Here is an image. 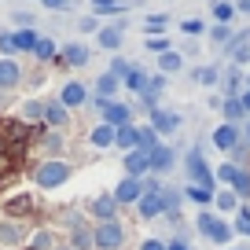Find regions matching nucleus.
<instances>
[{
    "label": "nucleus",
    "instance_id": "1",
    "mask_svg": "<svg viewBox=\"0 0 250 250\" xmlns=\"http://www.w3.org/2000/svg\"><path fill=\"white\" fill-rule=\"evenodd\" d=\"M125 243V228L118 221H100L92 232V247H103V250H122Z\"/></svg>",
    "mask_w": 250,
    "mask_h": 250
},
{
    "label": "nucleus",
    "instance_id": "2",
    "mask_svg": "<svg viewBox=\"0 0 250 250\" xmlns=\"http://www.w3.org/2000/svg\"><path fill=\"white\" fill-rule=\"evenodd\" d=\"M195 225H199V232H203L206 239L221 243V247H225V243L232 239V225H228L225 217H213V213H199V217H195Z\"/></svg>",
    "mask_w": 250,
    "mask_h": 250
},
{
    "label": "nucleus",
    "instance_id": "3",
    "mask_svg": "<svg viewBox=\"0 0 250 250\" xmlns=\"http://www.w3.org/2000/svg\"><path fill=\"white\" fill-rule=\"evenodd\" d=\"M66 180H70V166L59 162V158H52V162H44L37 169V184L41 188H59V184H66Z\"/></svg>",
    "mask_w": 250,
    "mask_h": 250
},
{
    "label": "nucleus",
    "instance_id": "4",
    "mask_svg": "<svg viewBox=\"0 0 250 250\" xmlns=\"http://www.w3.org/2000/svg\"><path fill=\"white\" fill-rule=\"evenodd\" d=\"M188 177H191V184H199V188H213V173H210V166L203 162L199 151L188 155Z\"/></svg>",
    "mask_w": 250,
    "mask_h": 250
},
{
    "label": "nucleus",
    "instance_id": "5",
    "mask_svg": "<svg viewBox=\"0 0 250 250\" xmlns=\"http://www.w3.org/2000/svg\"><path fill=\"white\" fill-rule=\"evenodd\" d=\"M100 110H103V125H110V129H122V125H129V107H125V103L103 100Z\"/></svg>",
    "mask_w": 250,
    "mask_h": 250
},
{
    "label": "nucleus",
    "instance_id": "6",
    "mask_svg": "<svg viewBox=\"0 0 250 250\" xmlns=\"http://www.w3.org/2000/svg\"><path fill=\"white\" fill-rule=\"evenodd\" d=\"M136 210H140V217H158V213L166 210L162 206V191H158V188H144V195L136 199Z\"/></svg>",
    "mask_w": 250,
    "mask_h": 250
},
{
    "label": "nucleus",
    "instance_id": "7",
    "mask_svg": "<svg viewBox=\"0 0 250 250\" xmlns=\"http://www.w3.org/2000/svg\"><path fill=\"white\" fill-rule=\"evenodd\" d=\"M144 195V180L140 177H122V184L114 188V203H136Z\"/></svg>",
    "mask_w": 250,
    "mask_h": 250
},
{
    "label": "nucleus",
    "instance_id": "8",
    "mask_svg": "<svg viewBox=\"0 0 250 250\" xmlns=\"http://www.w3.org/2000/svg\"><path fill=\"white\" fill-rule=\"evenodd\" d=\"M213 147L217 151H235L239 147V129H235L232 122L217 125V129H213Z\"/></svg>",
    "mask_w": 250,
    "mask_h": 250
},
{
    "label": "nucleus",
    "instance_id": "9",
    "mask_svg": "<svg viewBox=\"0 0 250 250\" xmlns=\"http://www.w3.org/2000/svg\"><path fill=\"white\" fill-rule=\"evenodd\" d=\"M59 103H62L66 110H70V107H85V103H88V88L81 85V81H70V85H62Z\"/></svg>",
    "mask_w": 250,
    "mask_h": 250
},
{
    "label": "nucleus",
    "instance_id": "10",
    "mask_svg": "<svg viewBox=\"0 0 250 250\" xmlns=\"http://www.w3.org/2000/svg\"><path fill=\"white\" fill-rule=\"evenodd\" d=\"M173 162H177V155H173L169 147H151L147 151V169H155V173H166V169H173Z\"/></svg>",
    "mask_w": 250,
    "mask_h": 250
},
{
    "label": "nucleus",
    "instance_id": "11",
    "mask_svg": "<svg viewBox=\"0 0 250 250\" xmlns=\"http://www.w3.org/2000/svg\"><path fill=\"white\" fill-rule=\"evenodd\" d=\"M177 125H180V114L162 110V107H151V129H155V133H173Z\"/></svg>",
    "mask_w": 250,
    "mask_h": 250
},
{
    "label": "nucleus",
    "instance_id": "12",
    "mask_svg": "<svg viewBox=\"0 0 250 250\" xmlns=\"http://www.w3.org/2000/svg\"><path fill=\"white\" fill-rule=\"evenodd\" d=\"M22 81V66L15 59H0V88H15Z\"/></svg>",
    "mask_w": 250,
    "mask_h": 250
},
{
    "label": "nucleus",
    "instance_id": "13",
    "mask_svg": "<svg viewBox=\"0 0 250 250\" xmlns=\"http://www.w3.org/2000/svg\"><path fill=\"white\" fill-rule=\"evenodd\" d=\"M144 173H147V151L133 147L125 155V177H144Z\"/></svg>",
    "mask_w": 250,
    "mask_h": 250
},
{
    "label": "nucleus",
    "instance_id": "14",
    "mask_svg": "<svg viewBox=\"0 0 250 250\" xmlns=\"http://www.w3.org/2000/svg\"><path fill=\"white\" fill-rule=\"evenodd\" d=\"M96 41H100V48H107V52H118V48H122V26H103V30H96Z\"/></svg>",
    "mask_w": 250,
    "mask_h": 250
},
{
    "label": "nucleus",
    "instance_id": "15",
    "mask_svg": "<svg viewBox=\"0 0 250 250\" xmlns=\"http://www.w3.org/2000/svg\"><path fill=\"white\" fill-rule=\"evenodd\" d=\"M26 239V225H15V221H4L0 225V243L4 247H15V243Z\"/></svg>",
    "mask_w": 250,
    "mask_h": 250
},
{
    "label": "nucleus",
    "instance_id": "16",
    "mask_svg": "<svg viewBox=\"0 0 250 250\" xmlns=\"http://www.w3.org/2000/svg\"><path fill=\"white\" fill-rule=\"evenodd\" d=\"M213 206H217L221 217H225V213H235V210H239V199H235L232 188H225V191H217V195H213Z\"/></svg>",
    "mask_w": 250,
    "mask_h": 250
},
{
    "label": "nucleus",
    "instance_id": "17",
    "mask_svg": "<svg viewBox=\"0 0 250 250\" xmlns=\"http://www.w3.org/2000/svg\"><path fill=\"white\" fill-rule=\"evenodd\" d=\"M62 59L70 62V66H85V62H88V48L74 41V44H66V48H62Z\"/></svg>",
    "mask_w": 250,
    "mask_h": 250
},
{
    "label": "nucleus",
    "instance_id": "18",
    "mask_svg": "<svg viewBox=\"0 0 250 250\" xmlns=\"http://www.w3.org/2000/svg\"><path fill=\"white\" fill-rule=\"evenodd\" d=\"M180 66H184V59H180V52H173V48L158 55V70H162V74H177Z\"/></svg>",
    "mask_w": 250,
    "mask_h": 250
},
{
    "label": "nucleus",
    "instance_id": "19",
    "mask_svg": "<svg viewBox=\"0 0 250 250\" xmlns=\"http://www.w3.org/2000/svg\"><path fill=\"white\" fill-rule=\"evenodd\" d=\"M41 118H44L48 125H66V118H70V114H66L62 103H44V114H41Z\"/></svg>",
    "mask_w": 250,
    "mask_h": 250
},
{
    "label": "nucleus",
    "instance_id": "20",
    "mask_svg": "<svg viewBox=\"0 0 250 250\" xmlns=\"http://www.w3.org/2000/svg\"><path fill=\"white\" fill-rule=\"evenodd\" d=\"M88 140H92V147H114V129L110 125H96Z\"/></svg>",
    "mask_w": 250,
    "mask_h": 250
},
{
    "label": "nucleus",
    "instance_id": "21",
    "mask_svg": "<svg viewBox=\"0 0 250 250\" xmlns=\"http://www.w3.org/2000/svg\"><path fill=\"white\" fill-rule=\"evenodd\" d=\"M114 144L125 151H133L136 147V125H122V129H114Z\"/></svg>",
    "mask_w": 250,
    "mask_h": 250
},
{
    "label": "nucleus",
    "instance_id": "22",
    "mask_svg": "<svg viewBox=\"0 0 250 250\" xmlns=\"http://www.w3.org/2000/svg\"><path fill=\"white\" fill-rule=\"evenodd\" d=\"M125 88H129V92H140V96H144V88H147V74L133 66V70L125 74Z\"/></svg>",
    "mask_w": 250,
    "mask_h": 250
},
{
    "label": "nucleus",
    "instance_id": "23",
    "mask_svg": "<svg viewBox=\"0 0 250 250\" xmlns=\"http://www.w3.org/2000/svg\"><path fill=\"white\" fill-rule=\"evenodd\" d=\"M136 147H140V151H151V147H158V133L151 129V125L136 129Z\"/></svg>",
    "mask_w": 250,
    "mask_h": 250
},
{
    "label": "nucleus",
    "instance_id": "24",
    "mask_svg": "<svg viewBox=\"0 0 250 250\" xmlns=\"http://www.w3.org/2000/svg\"><path fill=\"white\" fill-rule=\"evenodd\" d=\"M11 41H15V52H33L37 33H33V30H19V33H11Z\"/></svg>",
    "mask_w": 250,
    "mask_h": 250
},
{
    "label": "nucleus",
    "instance_id": "25",
    "mask_svg": "<svg viewBox=\"0 0 250 250\" xmlns=\"http://www.w3.org/2000/svg\"><path fill=\"white\" fill-rule=\"evenodd\" d=\"M114 210H118L114 199H96V203H92V213H96L100 221H114Z\"/></svg>",
    "mask_w": 250,
    "mask_h": 250
},
{
    "label": "nucleus",
    "instance_id": "26",
    "mask_svg": "<svg viewBox=\"0 0 250 250\" xmlns=\"http://www.w3.org/2000/svg\"><path fill=\"white\" fill-rule=\"evenodd\" d=\"M188 203H199V206H206V203H213V191L210 188H199V184H188Z\"/></svg>",
    "mask_w": 250,
    "mask_h": 250
},
{
    "label": "nucleus",
    "instance_id": "27",
    "mask_svg": "<svg viewBox=\"0 0 250 250\" xmlns=\"http://www.w3.org/2000/svg\"><path fill=\"white\" fill-rule=\"evenodd\" d=\"M232 232H239V235H250V206H239V210L232 213Z\"/></svg>",
    "mask_w": 250,
    "mask_h": 250
},
{
    "label": "nucleus",
    "instance_id": "28",
    "mask_svg": "<svg viewBox=\"0 0 250 250\" xmlns=\"http://www.w3.org/2000/svg\"><path fill=\"white\" fill-rule=\"evenodd\" d=\"M118 85H122V81H118V78H114V74H103V78H100V81H96V92H100V96H103V100H110V96H114V92H118Z\"/></svg>",
    "mask_w": 250,
    "mask_h": 250
},
{
    "label": "nucleus",
    "instance_id": "29",
    "mask_svg": "<svg viewBox=\"0 0 250 250\" xmlns=\"http://www.w3.org/2000/svg\"><path fill=\"white\" fill-rule=\"evenodd\" d=\"M213 19H217L221 26H228L235 19V4H228V0H217V4H213Z\"/></svg>",
    "mask_w": 250,
    "mask_h": 250
},
{
    "label": "nucleus",
    "instance_id": "30",
    "mask_svg": "<svg viewBox=\"0 0 250 250\" xmlns=\"http://www.w3.org/2000/svg\"><path fill=\"white\" fill-rule=\"evenodd\" d=\"M55 48H59V44H55L52 37H37V44H33V55H37V59H52Z\"/></svg>",
    "mask_w": 250,
    "mask_h": 250
},
{
    "label": "nucleus",
    "instance_id": "31",
    "mask_svg": "<svg viewBox=\"0 0 250 250\" xmlns=\"http://www.w3.org/2000/svg\"><path fill=\"white\" fill-rule=\"evenodd\" d=\"M232 191H235V199H250V173L247 169H239V177L232 180Z\"/></svg>",
    "mask_w": 250,
    "mask_h": 250
},
{
    "label": "nucleus",
    "instance_id": "32",
    "mask_svg": "<svg viewBox=\"0 0 250 250\" xmlns=\"http://www.w3.org/2000/svg\"><path fill=\"white\" fill-rule=\"evenodd\" d=\"M235 177H239V166H217V173H213V180H221V184H225V188H232V180Z\"/></svg>",
    "mask_w": 250,
    "mask_h": 250
},
{
    "label": "nucleus",
    "instance_id": "33",
    "mask_svg": "<svg viewBox=\"0 0 250 250\" xmlns=\"http://www.w3.org/2000/svg\"><path fill=\"white\" fill-rule=\"evenodd\" d=\"M166 22H169V19H166L162 11H158V15H147V19H144V26H147V37H158V33L166 30Z\"/></svg>",
    "mask_w": 250,
    "mask_h": 250
},
{
    "label": "nucleus",
    "instance_id": "34",
    "mask_svg": "<svg viewBox=\"0 0 250 250\" xmlns=\"http://www.w3.org/2000/svg\"><path fill=\"white\" fill-rule=\"evenodd\" d=\"M217 78H221V74L213 70V66H199V70H195V81H199V85H206V88L217 85Z\"/></svg>",
    "mask_w": 250,
    "mask_h": 250
},
{
    "label": "nucleus",
    "instance_id": "35",
    "mask_svg": "<svg viewBox=\"0 0 250 250\" xmlns=\"http://www.w3.org/2000/svg\"><path fill=\"white\" fill-rule=\"evenodd\" d=\"M70 250H92V232L74 228V247H70Z\"/></svg>",
    "mask_w": 250,
    "mask_h": 250
},
{
    "label": "nucleus",
    "instance_id": "36",
    "mask_svg": "<svg viewBox=\"0 0 250 250\" xmlns=\"http://www.w3.org/2000/svg\"><path fill=\"white\" fill-rule=\"evenodd\" d=\"M239 85H243V74H239V70H228V74H225V92H228V100L239 92Z\"/></svg>",
    "mask_w": 250,
    "mask_h": 250
},
{
    "label": "nucleus",
    "instance_id": "37",
    "mask_svg": "<svg viewBox=\"0 0 250 250\" xmlns=\"http://www.w3.org/2000/svg\"><path fill=\"white\" fill-rule=\"evenodd\" d=\"M180 30H184L188 37H199V33L206 30V22H203V19H184V22H180Z\"/></svg>",
    "mask_w": 250,
    "mask_h": 250
},
{
    "label": "nucleus",
    "instance_id": "38",
    "mask_svg": "<svg viewBox=\"0 0 250 250\" xmlns=\"http://www.w3.org/2000/svg\"><path fill=\"white\" fill-rule=\"evenodd\" d=\"M41 114H44V103H22V118H30V122H41Z\"/></svg>",
    "mask_w": 250,
    "mask_h": 250
},
{
    "label": "nucleus",
    "instance_id": "39",
    "mask_svg": "<svg viewBox=\"0 0 250 250\" xmlns=\"http://www.w3.org/2000/svg\"><path fill=\"white\" fill-rule=\"evenodd\" d=\"M225 114H228V122H232V118H243V103H239V96L225 100Z\"/></svg>",
    "mask_w": 250,
    "mask_h": 250
},
{
    "label": "nucleus",
    "instance_id": "40",
    "mask_svg": "<svg viewBox=\"0 0 250 250\" xmlns=\"http://www.w3.org/2000/svg\"><path fill=\"white\" fill-rule=\"evenodd\" d=\"M147 52H155V55L169 52V41H166V37H147Z\"/></svg>",
    "mask_w": 250,
    "mask_h": 250
},
{
    "label": "nucleus",
    "instance_id": "41",
    "mask_svg": "<svg viewBox=\"0 0 250 250\" xmlns=\"http://www.w3.org/2000/svg\"><path fill=\"white\" fill-rule=\"evenodd\" d=\"M92 8L96 11H118V8H125V0H92Z\"/></svg>",
    "mask_w": 250,
    "mask_h": 250
},
{
    "label": "nucleus",
    "instance_id": "42",
    "mask_svg": "<svg viewBox=\"0 0 250 250\" xmlns=\"http://www.w3.org/2000/svg\"><path fill=\"white\" fill-rule=\"evenodd\" d=\"M78 30H81V33H96V30H100V19H96V15H85V19L78 22Z\"/></svg>",
    "mask_w": 250,
    "mask_h": 250
},
{
    "label": "nucleus",
    "instance_id": "43",
    "mask_svg": "<svg viewBox=\"0 0 250 250\" xmlns=\"http://www.w3.org/2000/svg\"><path fill=\"white\" fill-rule=\"evenodd\" d=\"M129 70H133V66H129L125 59H114V62H110V70H107V74H114V78H125Z\"/></svg>",
    "mask_w": 250,
    "mask_h": 250
},
{
    "label": "nucleus",
    "instance_id": "44",
    "mask_svg": "<svg viewBox=\"0 0 250 250\" xmlns=\"http://www.w3.org/2000/svg\"><path fill=\"white\" fill-rule=\"evenodd\" d=\"M0 52H4V55L15 52V41H11V33H4V37H0Z\"/></svg>",
    "mask_w": 250,
    "mask_h": 250
},
{
    "label": "nucleus",
    "instance_id": "45",
    "mask_svg": "<svg viewBox=\"0 0 250 250\" xmlns=\"http://www.w3.org/2000/svg\"><path fill=\"white\" fill-rule=\"evenodd\" d=\"M41 4H44V8H52V11H62L70 0H41Z\"/></svg>",
    "mask_w": 250,
    "mask_h": 250
},
{
    "label": "nucleus",
    "instance_id": "46",
    "mask_svg": "<svg viewBox=\"0 0 250 250\" xmlns=\"http://www.w3.org/2000/svg\"><path fill=\"white\" fill-rule=\"evenodd\" d=\"M140 250H166V243H158V239H144V243H140Z\"/></svg>",
    "mask_w": 250,
    "mask_h": 250
},
{
    "label": "nucleus",
    "instance_id": "47",
    "mask_svg": "<svg viewBox=\"0 0 250 250\" xmlns=\"http://www.w3.org/2000/svg\"><path fill=\"white\" fill-rule=\"evenodd\" d=\"M213 41H232V33H228V26H217V30H213Z\"/></svg>",
    "mask_w": 250,
    "mask_h": 250
},
{
    "label": "nucleus",
    "instance_id": "48",
    "mask_svg": "<svg viewBox=\"0 0 250 250\" xmlns=\"http://www.w3.org/2000/svg\"><path fill=\"white\" fill-rule=\"evenodd\" d=\"M235 11H243V15H250V0H239V4H235Z\"/></svg>",
    "mask_w": 250,
    "mask_h": 250
},
{
    "label": "nucleus",
    "instance_id": "49",
    "mask_svg": "<svg viewBox=\"0 0 250 250\" xmlns=\"http://www.w3.org/2000/svg\"><path fill=\"white\" fill-rule=\"evenodd\" d=\"M239 103H243V110H250V88H247V92L239 96Z\"/></svg>",
    "mask_w": 250,
    "mask_h": 250
},
{
    "label": "nucleus",
    "instance_id": "50",
    "mask_svg": "<svg viewBox=\"0 0 250 250\" xmlns=\"http://www.w3.org/2000/svg\"><path fill=\"white\" fill-rule=\"evenodd\" d=\"M166 250H188V243H169Z\"/></svg>",
    "mask_w": 250,
    "mask_h": 250
},
{
    "label": "nucleus",
    "instance_id": "51",
    "mask_svg": "<svg viewBox=\"0 0 250 250\" xmlns=\"http://www.w3.org/2000/svg\"><path fill=\"white\" fill-rule=\"evenodd\" d=\"M247 140H250V122H247Z\"/></svg>",
    "mask_w": 250,
    "mask_h": 250
},
{
    "label": "nucleus",
    "instance_id": "52",
    "mask_svg": "<svg viewBox=\"0 0 250 250\" xmlns=\"http://www.w3.org/2000/svg\"><path fill=\"white\" fill-rule=\"evenodd\" d=\"M247 88H250V74H247Z\"/></svg>",
    "mask_w": 250,
    "mask_h": 250
},
{
    "label": "nucleus",
    "instance_id": "53",
    "mask_svg": "<svg viewBox=\"0 0 250 250\" xmlns=\"http://www.w3.org/2000/svg\"><path fill=\"white\" fill-rule=\"evenodd\" d=\"M59 250H70V247H59Z\"/></svg>",
    "mask_w": 250,
    "mask_h": 250
},
{
    "label": "nucleus",
    "instance_id": "54",
    "mask_svg": "<svg viewBox=\"0 0 250 250\" xmlns=\"http://www.w3.org/2000/svg\"><path fill=\"white\" fill-rule=\"evenodd\" d=\"M228 250H235V247H228Z\"/></svg>",
    "mask_w": 250,
    "mask_h": 250
},
{
    "label": "nucleus",
    "instance_id": "55",
    "mask_svg": "<svg viewBox=\"0 0 250 250\" xmlns=\"http://www.w3.org/2000/svg\"><path fill=\"white\" fill-rule=\"evenodd\" d=\"M247 48H250V44H247Z\"/></svg>",
    "mask_w": 250,
    "mask_h": 250
}]
</instances>
